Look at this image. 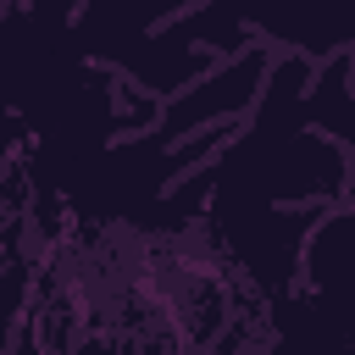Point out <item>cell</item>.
<instances>
[{
	"mask_svg": "<svg viewBox=\"0 0 355 355\" xmlns=\"http://www.w3.org/2000/svg\"><path fill=\"white\" fill-rule=\"evenodd\" d=\"M266 78H272V55H266V44H250V50L227 55L216 72H205L194 89H183L178 100H166V105H161V116L150 122V133H155V139H166V144H183L189 133L233 128L244 111H255V105H261Z\"/></svg>",
	"mask_w": 355,
	"mask_h": 355,
	"instance_id": "obj_1",
	"label": "cell"
}]
</instances>
